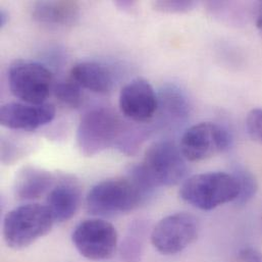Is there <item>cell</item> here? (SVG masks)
<instances>
[{
  "instance_id": "obj_23",
  "label": "cell",
  "mask_w": 262,
  "mask_h": 262,
  "mask_svg": "<svg viewBox=\"0 0 262 262\" xmlns=\"http://www.w3.org/2000/svg\"><path fill=\"white\" fill-rule=\"evenodd\" d=\"M239 258L242 262H262V254L251 247H245L240 251Z\"/></svg>"
},
{
  "instance_id": "obj_14",
  "label": "cell",
  "mask_w": 262,
  "mask_h": 262,
  "mask_svg": "<svg viewBox=\"0 0 262 262\" xmlns=\"http://www.w3.org/2000/svg\"><path fill=\"white\" fill-rule=\"evenodd\" d=\"M57 177L52 172L36 167L26 166L15 177L13 193L16 199L33 201L48 194L56 184Z\"/></svg>"
},
{
  "instance_id": "obj_3",
  "label": "cell",
  "mask_w": 262,
  "mask_h": 262,
  "mask_svg": "<svg viewBox=\"0 0 262 262\" xmlns=\"http://www.w3.org/2000/svg\"><path fill=\"white\" fill-rule=\"evenodd\" d=\"M238 195L237 179L233 173L223 171L192 176L180 189L182 200L201 210H212L226 203L235 202Z\"/></svg>"
},
{
  "instance_id": "obj_11",
  "label": "cell",
  "mask_w": 262,
  "mask_h": 262,
  "mask_svg": "<svg viewBox=\"0 0 262 262\" xmlns=\"http://www.w3.org/2000/svg\"><path fill=\"white\" fill-rule=\"evenodd\" d=\"M55 118V107L50 103L30 104L10 102L0 110L2 127L16 131H34L50 124Z\"/></svg>"
},
{
  "instance_id": "obj_22",
  "label": "cell",
  "mask_w": 262,
  "mask_h": 262,
  "mask_svg": "<svg viewBox=\"0 0 262 262\" xmlns=\"http://www.w3.org/2000/svg\"><path fill=\"white\" fill-rule=\"evenodd\" d=\"M248 135L262 145V108L252 110L246 119Z\"/></svg>"
},
{
  "instance_id": "obj_16",
  "label": "cell",
  "mask_w": 262,
  "mask_h": 262,
  "mask_svg": "<svg viewBox=\"0 0 262 262\" xmlns=\"http://www.w3.org/2000/svg\"><path fill=\"white\" fill-rule=\"evenodd\" d=\"M71 77L81 88L97 94L110 93L115 85L110 69L96 61H84L76 64L72 69Z\"/></svg>"
},
{
  "instance_id": "obj_7",
  "label": "cell",
  "mask_w": 262,
  "mask_h": 262,
  "mask_svg": "<svg viewBox=\"0 0 262 262\" xmlns=\"http://www.w3.org/2000/svg\"><path fill=\"white\" fill-rule=\"evenodd\" d=\"M72 241L83 257L93 261H101L115 256L119 236L111 223L93 219L84 221L75 228Z\"/></svg>"
},
{
  "instance_id": "obj_9",
  "label": "cell",
  "mask_w": 262,
  "mask_h": 262,
  "mask_svg": "<svg viewBox=\"0 0 262 262\" xmlns=\"http://www.w3.org/2000/svg\"><path fill=\"white\" fill-rule=\"evenodd\" d=\"M233 138L225 127L215 123H200L184 133L180 149L186 160L201 161L232 146Z\"/></svg>"
},
{
  "instance_id": "obj_5",
  "label": "cell",
  "mask_w": 262,
  "mask_h": 262,
  "mask_svg": "<svg viewBox=\"0 0 262 262\" xmlns=\"http://www.w3.org/2000/svg\"><path fill=\"white\" fill-rule=\"evenodd\" d=\"M124 125L110 108H94L81 119L77 130V146L86 157L95 156L112 146H117Z\"/></svg>"
},
{
  "instance_id": "obj_21",
  "label": "cell",
  "mask_w": 262,
  "mask_h": 262,
  "mask_svg": "<svg viewBox=\"0 0 262 262\" xmlns=\"http://www.w3.org/2000/svg\"><path fill=\"white\" fill-rule=\"evenodd\" d=\"M197 5L196 1L189 0H158L152 3L156 11L163 13H187Z\"/></svg>"
},
{
  "instance_id": "obj_4",
  "label": "cell",
  "mask_w": 262,
  "mask_h": 262,
  "mask_svg": "<svg viewBox=\"0 0 262 262\" xmlns=\"http://www.w3.org/2000/svg\"><path fill=\"white\" fill-rule=\"evenodd\" d=\"M54 220L47 206L28 203L6 213L3 220V238L9 248L29 247L52 229Z\"/></svg>"
},
{
  "instance_id": "obj_8",
  "label": "cell",
  "mask_w": 262,
  "mask_h": 262,
  "mask_svg": "<svg viewBox=\"0 0 262 262\" xmlns=\"http://www.w3.org/2000/svg\"><path fill=\"white\" fill-rule=\"evenodd\" d=\"M198 231V221L195 216L179 212L162 219L152 230L150 239L159 253L174 255L197 239Z\"/></svg>"
},
{
  "instance_id": "obj_15",
  "label": "cell",
  "mask_w": 262,
  "mask_h": 262,
  "mask_svg": "<svg viewBox=\"0 0 262 262\" xmlns=\"http://www.w3.org/2000/svg\"><path fill=\"white\" fill-rule=\"evenodd\" d=\"M33 18L49 27H72L80 18V7L75 1H37L32 7Z\"/></svg>"
},
{
  "instance_id": "obj_19",
  "label": "cell",
  "mask_w": 262,
  "mask_h": 262,
  "mask_svg": "<svg viewBox=\"0 0 262 262\" xmlns=\"http://www.w3.org/2000/svg\"><path fill=\"white\" fill-rule=\"evenodd\" d=\"M233 174L237 179L239 186V195L235 203L245 205L255 197L258 190L257 181L251 171L240 166L235 168Z\"/></svg>"
},
{
  "instance_id": "obj_1",
  "label": "cell",
  "mask_w": 262,
  "mask_h": 262,
  "mask_svg": "<svg viewBox=\"0 0 262 262\" xmlns=\"http://www.w3.org/2000/svg\"><path fill=\"white\" fill-rule=\"evenodd\" d=\"M151 194L134 178H113L96 184L86 198L87 211L96 216L128 213L145 203Z\"/></svg>"
},
{
  "instance_id": "obj_18",
  "label": "cell",
  "mask_w": 262,
  "mask_h": 262,
  "mask_svg": "<svg viewBox=\"0 0 262 262\" xmlns=\"http://www.w3.org/2000/svg\"><path fill=\"white\" fill-rule=\"evenodd\" d=\"M147 227L144 222L135 223L129 230L122 246V258L126 262H140L146 238Z\"/></svg>"
},
{
  "instance_id": "obj_12",
  "label": "cell",
  "mask_w": 262,
  "mask_h": 262,
  "mask_svg": "<svg viewBox=\"0 0 262 262\" xmlns=\"http://www.w3.org/2000/svg\"><path fill=\"white\" fill-rule=\"evenodd\" d=\"M82 201L80 183L70 174L57 178L56 184L47 194V208L54 222L64 223L72 220L78 212Z\"/></svg>"
},
{
  "instance_id": "obj_24",
  "label": "cell",
  "mask_w": 262,
  "mask_h": 262,
  "mask_svg": "<svg viewBox=\"0 0 262 262\" xmlns=\"http://www.w3.org/2000/svg\"><path fill=\"white\" fill-rule=\"evenodd\" d=\"M254 17H255V24L256 28L259 32V34L262 37V1L258 2L255 5V12H254Z\"/></svg>"
},
{
  "instance_id": "obj_2",
  "label": "cell",
  "mask_w": 262,
  "mask_h": 262,
  "mask_svg": "<svg viewBox=\"0 0 262 262\" xmlns=\"http://www.w3.org/2000/svg\"><path fill=\"white\" fill-rule=\"evenodd\" d=\"M132 169L153 191L181 183L188 172L180 147L167 140L153 143L146 150L143 161Z\"/></svg>"
},
{
  "instance_id": "obj_26",
  "label": "cell",
  "mask_w": 262,
  "mask_h": 262,
  "mask_svg": "<svg viewBox=\"0 0 262 262\" xmlns=\"http://www.w3.org/2000/svg\"><path fill=\"white\" fill-rule=\"evenodd\" d=\"M8 13L7 11H5L4 9L0 10V28H3L5 27V25L7 24L8 21Z\"/></svg>"
},
{
  "instance_id": "obj_13",
  "label": "cell",
  "mask_w": 262,
  "mask_h": 262,
  "mask_svg": "<svg viewBox=\"0 0 262 262\" xmlns=\"http://www.w3.org/2000/svg\"><path fill=\"white\" fill-rule=\"evenodd\" d=\"M156 123L162 129H176L190 117V101L186 93L174 84L164 85L157 94Z\"/></svg>"
},
{
  "instance_id": "obj_25",
  "label": "cell",
  "mask_w": 262,
  "mask_h": 262,
  "mask_svg": "<svg viewBox=\"0 0 262 262\" xmlns=\"http://www.w3.org/2000/svg\"><path fill=\"white\" fill-rule=\"evenodd\" d=\"M115 4L117 7H119L120 9H122L124 11H132L134 9V7L136 6V2L130 1V0H126V1L119 0V1H116Z\"/></svg>"
},
{
  "instance_id": "obj_20",
  "label": "cell",
  "mask_w": 262,
  "mask_h": 262,
  "mask_svg": "<svg viewBox=\"0 0 262 262\" xmlns=\"http://www.w3.org/2000/svg\"><path fill=\"white\" fill-rule=\"evenodd\" d=\"M82 88L73 80H66L53 86V93L57 100L71 108H79L83 102Z\"/></svg>"
},
{
  "instance_id": "obj_17",
  "label": "cell",
  "mask_w": 262,
  "mask_h": 262,
  "mask_svg": "<svg viewBox=\"0 0 262 262\" xmlns=\"http://www.w3.org/2000/svg\"><path fill=\"white\" fill-rule=\"evenodd\" d=\"M208 12L222 23L234 26L244 25L250 16L249 4L232 1H209L206 2Z\"/></svg>"
},
{
  "instance_id": "obj_10",
  "label": "cell",
  "mask_w": 262,
  "mask_h": 262,
  "mask_svg": "<svg viewBox=\"0 0 262 262\" xmlns=\"http://www.w3.org/2000/svg\"><path fill=\"white\" fill-rule=\"evenodd\" d=\"M122 114L137 124H148L157 113V94L144 79H135L127 84L120 93Z\"/></svg>"
},
{
  "instance_id": "obj_6",
  "label": "cell",
  "mask_w": 262,
  "mask_h": 262,
  "mask_svg": "<svg viewBox=\"0 0 262 262\" xmlns=\"http://www.w3.org/2000/svg\"><path fill=\"white\" fill-rule=\"evenodd\" d=\"M11 93L25 103H46L53 91V76L45 66L30 60H16L8 70Z\"/></svg>"
}]
</instances>
